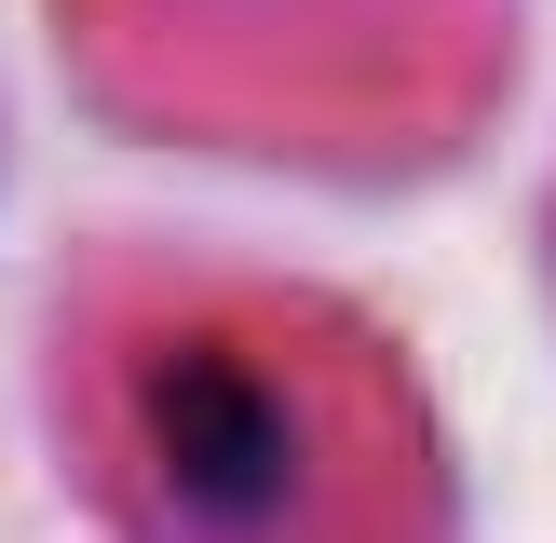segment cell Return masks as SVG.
<instances>
[{"mask_svg": "<svg viewBox=\"0 0 556 543\" xmlns=\"http://www.w3.org/2000/svg\"><path fill=\"white\" fill-rule=\"evenodd\" d=\"M41 380L123 543H462L407 353L286 272L96 244L54 286Z\"/></svg>", "mask_w": 556, "mask_h": 543, "instance_id": "obj_1", "label": "cell"}, {"mask_svg": "<svg viewBox=\"0 0 556 543\" xmlns=\"http://www.w3.org/2000/svg\"><path fill=\"white\" fill-rule=\"evenodd\" d=\"M54 41L136 136L407 177L503 109L516 0H54Z\"/></svg>", "mask_w": 556, "mask_h": 543, "instance_id": "obj_2", "label": "cell"}]
</instances>
